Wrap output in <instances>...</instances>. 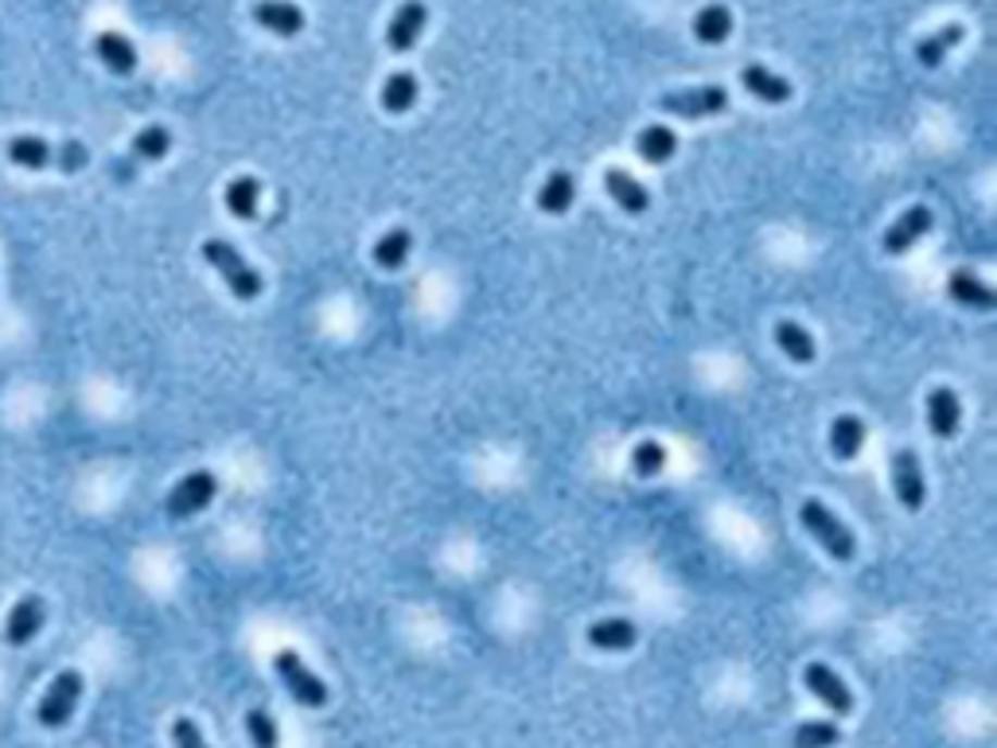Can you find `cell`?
<instances>
[{
    "instance_id": "9a60e30c",
    "label": "cell",
    "mask_w": 997,
    "mask_h": 748,
    "mask_svg": "<svg viewBox=\"0 0 997 748\" xmlns=\"http://www.w3.org/2000/svg\"><path fill=\"white\" fill-rule=\"evenodd\" d=\"M605 187H608V196L615 199V207H624L627 215H644L647 207H651V191H647L635 176H627L624 169H608Z\"/></svg>"
},
{
    "instance_id": "8fae6325",
    "label": "cell",
    "mask_w": 997,
    "mask_h": 748,
    "mask_svg": "<svg viewBox=\"0 0 997 748\" xmlns=\"http://www.w3.org/2000/svg\"><path fill=\"white\" fill-rule=\"evenodd\" d=\"M253 20L281 39H292L304 32V12H300L292 0H258V4H253Z\"/></svg>"
},
{
    "instance_id": "44dd1931",
    "label": "cell",
    "mask_w": 997,
    "mask_h": 748,
    "mask_svg": "<svg viewBox=\"0 0 997 748\" xmlns=\"http://www.w3.org/2000/svg\"><path fill=\"white\" fill-rule=\"evenodd\" d=\"M635 639H639L635 624H632V620H620V616L600 620V624L588 627V644L600 647V651H627Z\"/></svg>"
},
{
    "instance_id": "6da1fadb",
    "label": "cell",
    "mask_w": 997,
    "mask_h": 748,
    "mask_svg": "<svg viewBox=\"0 0 997 748\" xmlns=\"http://www.w3.org/2000/svg\"><path fill=\"white\" fill-rule=\"evenodd\" d=\"M203 258H207V265H211V270H219V277L226 280V289H230L238 300L261 297V273L253 270V265L246 262L242 253L234 250L230 242H223V238H207V242H203Z\"/></svg>"
},
{
    "instance_id": "4316f807",
    "label": "cell",
    "mask_w": 997,
    "mask_h": 748,
    "mask_svg": "<svg viewBox=\"0 0 997 748\" xmlns=\"http://www.w3.org/2000/svg\"><path fill=\"white\" fill-rule=\"evenodd\" d=\"M261 203V184L253 176H238L226 184V211L234 219H253Z\"/></svg>"
},
{
    "instance_id": "1f68e13d",
    "label": "cell",
    "mask_w": 997,
    "mask_h": 748,
    "mask_svg": "<svg viewBox=\"0 0 997 748\" xmlns=\"http://www.w3.org/2000/svg\"><path fill=\"white\" fill-rule=\"evenodd\" d=\"M246 733H250L253 748H277V721H273L265 710L246 713Z\"/></svg>"
},
{
    "instance_id": "7a4b0ae2",
    "label": "cell",
    "mask_w": 997,
    "mask_h": 748,
    "mask_svg": "<svg viewBox=\"0 0 997 748\" xmlns=\"http://www.w3.org/2000/svg\"><path fill=\"white\" fill-rule=\"evenodd\" d=\"M799 519L802 526L811 531V538L822 546V550L830 553L834 561H853V553H858V543H853V534H849V526L842 523L838 514L830 511L826 503H819V499H807V503L799 507Z\"/></svg>"
},
{
    "instance_id": "cb8c5ba5",
    "label": "cell",
    "mask_w": 997,
    "mask_h": 748,
    "mask_svg": "<svg viewBox=\"0 0 997 748\" xmlns=\"http://www.w3.org/2000/svg\"><path fill=\"white\" fill-rule=\"evenodd\" d=\"M573 196H577V179L569 176V172H553L538 191V211H546V215H565L569 207H573Z\"/></svg>"
},
{
    "instance_id": "7c38bea8",
    "label": "cell",
    "mask_w": 997,
    "mask_h": 748,
    "mask_svg": "<svg viewBox=\"0 0 997 748\" xmlns=\"http://www.w3.org/2000/svg\"><path fill=\"white\" fill-rule=\"evenodd\" d=\"M43 624H47L43 600H39V597H24V600H16V604H12L4 636H9L12 647H24V644H32L39 632H43Z\"/></svg>"
},
{
    "instance_id": "277c9868",
    "label": "cell",
    "mask_w": 997,
    "mask_h": 748,
    "mask_svg": "<svg viewBox=\"0 0 997 748\" xmlns=\"http://www.w3.org/2000/svg\"><path fill=\"white\" fill-rule=\"evenodd\" d=\"M273 671H277V678L285 686H289V694L300 701V706H312V710H320V706H327V686L320 683L316 674L308 671L304 659H300L297 651H277L273 654Z\"/></svg>"
},
{
    "instance_id": "5b68a950",
    "label": "cell",
    "mask_w": 997,
    "mask_h": 748,
    "mask_svg": "<svg viewBox=\"0 0 997 748\" xmlns=\"http://www.w3.org/2000/svg\"><path fill=\"white\" fill-rule=\"evenodd\" d=\"M659 110L674 113V117H713V113L728 110V90L725 86H694V90L662 94Z\"/></svg>"
},
{
    "instance_id": "30bf717a",
    "label": "cell",
    "mask_w": 997,
    "mask_h": 748,
    "mask_svg": "<svg viewBox=\"0 0 997 748\" xmlns=\"http://www.w3.org/2000/svg\"><path fill=\"white\" fill-rule=\"evenodd\" d=\"M935 215L927 211V207H908L905 215L896 219L893 226L885 230V238H881V246H885V253H893V258H900V253H908L915 242H920L923 234L932 230Z\"/></svg>"
},
{
    "instance_id": "3957f363",
    "label": "cell",
    "mask_w": 997,
    "mask_h": 748,
    "mask_svg": "<svg viewBox=\"0 0 997 748\" xmlns=\"http://www.w3.org/2000/svg\"><path fill=\"white\" fill-rule=\"evenodd\" d=\"M83 686L86 683L78 671H59L36 710L39 725H43V730H63L66 721H71V713H75L78 698H83Z\"/></svg>"
},
{
    "instance_id": "4dcf8cb0",
    "label": "cell",
    "mask_w": 997,
    "mask_h": 748,
    "mask_svg": "<svg viewBox=\"0 0 997 748\" xmlns=\"http://www.w3.org/2000/svg\"><path fill=\"white\" fill-rule=\"evenodd\" d=\"M632 467H635V476H644V479L659 476L662 467H666V449H662L659 440H639L632 449Z\"/></svg>"
},
{
    "instance_id": "7402d4cb",
    "label": "cell",
    "mask_w": 997,
    "mask_h": 748,
    "mask_svg": "<svg viewBox=\"0 0 997 748\" xmlns=\"http://www.w3.org/2000/svg\"><path fill=\"white\" fill-rule=\"evenodd\" d=\"M635 152H639L647 164H666V160L678 152V137H674V129H666V125H647V129L635 137Z\"/></svg>"
},
{
    "instance_id": "836d02e7",
    "label": "cell",
    "mask_w": 997,
    "mask_h": 748,
    "mask_svg": "<svg viewBox=\"0 0 997 748\" xmlns=\"http://www.w3.org/2000/svg\"><path fill=\"white\" fill-rule=\"evenodd\" d=\"M86 160H90V152H86V145H78V140H71V145H63V149H59L55 169H63V172H78V169H86Z\"/></svg>"
},
{
    "instance_id": "f546056e",
    "label": "cell",
    "mask_w": 997,
    "mask_h": 748,
    "mask_svg": "<svg viewBox=\"0 0 997 748\" xmlns=\"http://www.w3.org/2000/svg\"><path fill=\"white\" fill-rule=\"evenodd\" d=\"M838 737H842V730L834 721H802L799 730H795L792 745L795 748H834Z\"/></svg>"
},
{
    "instance_id": "484cf974",
    "label": "cell",
    "mask_w": 997,
    "mask_h": 748,
    "mask_svg": "<svg viewBox=\"0 0 997 748\" xmlns=\"http://www.w3.org/2000/svg\"><path fill=\"white\" fill-rule=\"evenodd\" d=\"M728 32H733V12L725 4H706V9L694 16V36L701 43H725Z\"/></svg>"
},
{
    "instance_id": "9c48e42d",
    "label": "cell",
    "mask_w": 997,
    "mask_h": 748,
    "mask_svg": "<svg viewBox=\"0 0 997 748\" xmlns=\"http://www.w3.org/2000/svg\"><path fill=\"white\" fill-rule=\"evenodd\" d=\"M425 20H429V9H425L421 0H406V4H398L390 28H386V47H390L394 55H406L410 47H418L421 32H425Z\"/></svg>"
},
{
    "instance_id": "2e32d148",
    "label": "cell",
    "mask_w": 997,
    "mask_h": 748,
    "mask_svg": "<svg viewBox=\"0 0 997 748\" xmlns=\"http://www.w3.org/2000/svg\"><path fill=\"white\" fill-rule=\"evenodd\" d=\"M947 292H951L959 304H967V309H979V312H994L997 309V292L989 289L986 280L974 277V273L967 270H955L951 280H947Z\"/></svg>"
},
{
    "instance_id": "d6a6232c",
    "label": "cell",
    "mask_w": 997,
    "mask_h": 748,
    "mask_svg": "<svg viewBox=\"0 0 997 748\" xmlns=\"http://www.w3.org/2000/svg\"><path fill=\"white\" fill-rule=\"evenodd\" d=\"M172 745L176 748H207L203 733H199V725L191 718H176L172 721Z\"/></svg>"
},
{
    "instance_id": "d6986e66",
    "label": "cell",
    "mask_w": 997,
    "mask_h": 748,
    "mask_svg": "<svg viewBox=\"0 0 997 748\" xmlns=\"http://www.w3.org/2000/svg\"><path fill=\"white\" fill-rule=\"evenodd\" d=\"M9 160L12 164H20V169L39 172V169H51V164H55L59 149L55 145H47L43 137H12L9 140Z\"/></svg>"
},
{
    "instance_id": "e0dca14e",
    "label": "cell",
    "mask_w": 997,
    "mask_h": 748,
    "mask_svg": "<svg viewBox=\"0 0 997 748\" xmlns=\"http://www.w3.org/2000/svg\"><path fill=\"white\" fill-rule=\"evenodd\" d=\"M94 51H98V59L110 66L113 75H133L137 71V47L122 32H102V36L94 39Z\"/></svg>"
},
{
    "instance_id": "ac0fdd59",
    "label": "cell",
    "mask_w": 997,
    "mask_h": 748,
    "mask_svg": "<svg viewBox=\"0 0 997 748\" xmlns=\"http://www.w3.org/2000/svg\"><path fill=\"white\" fill-rule=\"evenodd\" d=\"M830 449H834V457L838 460L858 457V452L865 449V421L853 417V413L834 417V425H830Z\"/></svg>"
},
{
    "instance_id": "4fadbf2b",
    "label": "cell",
    "mask_w": 997,
    "mask_h": 748,
    "mask_svg": "<svg viewBox=\"0 0 997 748\" xmlns=\"http://www.w3.org/2000/svg\"><path fill=\"white\" fill-rule=\"evenodd\" d=\"M959 421H962L959 394H955L951 386H935V390L927 394V429H932L935 437L951 440L955 433H959Z\"/></svg>"
},
{
    "instance_id": "ffe728a7",
    "label": "cell",
    "mask_w": 997,
    "mask_h": 748,
    "mask_svg": "<svg viewBox=\"0 0 997 748\" xmlns=\"http://www.w3.org/2000/svg\"><path fill=\"white\" fill-rule=\"evenodd\" d=\"M775 344H780V351L792 359V363H814V356H819L811 332L802 324H795V320H780V324H775Z\"/></svg>"
},
{
    "instance_id": "f1b7e54d",
    "label": "cell",
    "mask_w": 997,
    "mask_h": 748,
    "mask_svg": "<svg viewBox=\"0 0 997 748\" xmlns=\"http://www.w3.org/2000/svg\"><path fill=\"white\" fill-rule=\"evenodd\" d=\"M172 149V133L164 125H145V129L133 137V157L137 160H164Z\"/></svg>"
},
{
    "instance_id": "83f0119b",
    "label": "cell",
    "mask_w": 997,
    "mask_h": 748,
    "mask_svg": "<svg viewBox=\"0 0 997 748\" xmlns=\"http://www.w3.org/2000/svg\"><path fill=\"white\" fill-rule=\"evenodd\" d=\"M413 102H418V78H413L410 71H394L383 86V110L406 113V110H413Z\"/></svg>"
},
{
    "instance_id": "8992f818",
    "label": "cell",
    "mask_w": 997,
    "mask_h": 748,
    "mask_svg": "<svg viewBox=\"0 0 997 748\" xmlns=\"http://www.w3.org/2000/svg\"><path fill=\"white\" fill-rule=\"evenodd\" d=\"M215 491H219L215 472H207V467H199V472L184 476V479H179V484L169 491V514H172V519H191V514H199L203 507H211Z\"/></svg>"
},
{
    "instance_id": "52a82bcc",
    "label": "cell",
    "mask_w": 997,
    "mask_h": 748,
    "mask_svg": "<svg viewBox=\"0 0 997 748\" xmlns=\"http://www.w3.org/2000/svg\"><path fill=\"white\" fill-rule=\"evenodd\" d=\"M893 491H896V499H900V507H908V511H920L923 499H927L920 457H915L912 449L893 452Z\"/></svg>"
},
{
    "instance_id": "5bb4252c",
    "label": "cell",
    "mask_w": 997,
    "mask_h": 748,
    "mask_svg": "<svg viewBox=\"0 0 997 748\" xmlns=\"http://www.w3.org/2000/svg\"><path fill=\"white\" fill-rule=\"evenodd\" d=\"M740 86H745L752 98H760V102H768V105H780V102L792 98V83L780 78L775 71H768L764 63H748L745 71H740Z\"/></svg>"
},
{
    "instance_id": "ba28073f",
    "label": "cell",
    "mask_w": 997,
    "mask_h": 748,
    "mask_svg": "<svg viewBox=\"0 0 997 748\" xmlns=\"http://www.w3.org/2000/svg\"><path fill=\"white\" fill-rule=\"evenodd\" d=\"M802 683H807V690H811L830 713L846 718V713L853 710V694H849V686L842 683L838 674L830 671L826 663H811V666H807V671H802Z\"/></svg>"
},
{
    "instance_id": "d4e9b609",
    "label": "cell",
    "mask_w": 997,
    "mask_h": 748,
    "mask_svg": "<svg viewBox=\"0 0 997 748\" xmlns=\"http://www.w3.org/2000/svg\"><path fill=\"white\" fill-rule=\"evenodd\" d=\"M413 250V238L406 226H394V230H386L378 242H374V265L378 270H401L406 265V258H410Z\"/></svg>"
},
{
    "instance_id": "603a6c76",
    "label": "cell",
    "mask_w": 997,
    "mask_h": 748,
    "mask_svg": "<svg viewBox=\"0 0 997 748\" xmlns=\"http://www.w3.org/2000/svg\"><path fill=\"white\" fill-rule=\"evenodd\" d=\"M962 36H967L962 24H947V28L923 36L920 43H915V59H920V66H939L943 59H947V51L962 43Z\"/></svg>"
}]
</instances>
